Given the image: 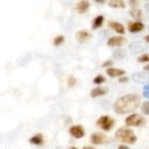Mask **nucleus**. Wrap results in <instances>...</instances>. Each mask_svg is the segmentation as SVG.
<instances>
[{"label": "nucleus", "instance_id": "obj_20", "mask_svg": "<svg viewBox=\"0 0 149 149\" xmlns=\"http://www.w3.org/2000/svg\"><path fill=\"white\" fill-rule=\"evenodd\" d=\"M65 41V37L62 35H58L57 37H55V40H54V45L55 46H58V45H61L62 42Z\"/></svg>", "mask_w": 149, "mask_h": 149}, {"label": "nucleus", "instance_id": "obj_15", "mask_svg": "<svg viewBox=\"0 0 149 149\" xmlns=\"http://www.w3.org/2000/svg\"><path fill=\"white\" fill-rule=\"evenodd\" d=\"M42 142H44V138H42V134L41 133H37L34 137L30 138V143L35 144V146H40V144H42Z\"/></svg>", "mask_w": 149, "mask_h": 149}, {"label": "nucleus", "instance_id": "obj_18", "mask_svg": "<svg viewBox=\"0 0 149 149\" xmlns=\"http://www.w3.org/2000/svg\"><path fill=\"white\" fill-rule=\"evenodd\" d=\"M113 56L116 58H123V57H125V50H122V49L116 50L113 52Z\"/></svg>", "mask_w": 149, "mask_h": 149}, {"label": "nucleus", "instance_id": "obj_16", "mask_svg": "<svg viewBox=\"0 0 149 149\" xmlns=\"http://www.w3.org/2000/svg\"><path fill=\"white\" fill-rule=\"evenodd\" d=\"M103 20H104L103 15H98L95 19V20H93V22H92V29L95 30V29H98V27H101V25L103 24Z\"/></svg>", "mask_w": 149, "mask_h": 149}, {"label": "nucleus", "instance_id": "obj_13", "mask_svg": "<svg viewBox=\"0 0 149 149\" xmlns=\"http://www.w3.org/2000/svg\"><path fill=\"white\" fill-rule=\"evenodd\" d=\"M108 92V90L107 88H103V87H95L93 90L91 91V97H100V96H103L106 95V93Z\"/></svg>", "mask_w": 149, "mask_h": 149}, {"label": "nucleus", "instance_id": "obj_26", "mask_svg": "<svg viewBox=\"0 0 149 149\" xmlns=\"http://www.w3.org/2000/svg\"><path fill=\"white\" fill-rule=\"evenodd\" d=\"M111 65H112V61L109 60V61H106V62H103V65H102V66H103V67H108V66H111Z\"/></svg>", "mask_w": 149, "mask_h": 149}, {"label": "nucleus", "instance_id": "obj_32", "mask_svg": "<svg viewBox=\"0 0 149 149\" xmlns=\"http://www.w3.org/2000/svg\"><path fill=\"white\" fill-rule=\"evenodd\" d=\"M83 149H95L93 147H83Z\"/></svg>", "mask_w": 149, "mask_h": 149}, {"label": "nucleus", "instance_id": "obj_23", "mask_svg": "<svg viewBox=\"0 0 149 149\" xmlns=\"http://www.w3.org/2000/svg\"><path fill=\"white\" fill-rule=\"evenodd\" d=\"M93 82H95L96 85H101V83H103V82H104V77H103V76H101V74H98L97 77H95Z\"/></svg>", "mask_w": 149, "mask_h": 149}, {"label": "nucleus", "instance_id": "obj_22", "mask_svg": "<svg viewBox=\"0 0 149 149\" xmlns=\"http://www.w3.org/2000/svg\"><path fill=\"white\" fill-rule=\"evenodd\" d=\"M138 61H139V62H149V54L141 55V56L138 57Z\"/></svg>", "mask_w": 149, "mask_h": 149}, {"label": "nucleus", "instance_id": "obj_4", "mask_svg": "<svg viewBox=\"0 0 149 149\" xmlns=\"http://www.w3.org/2000/svg\"><path fill=\"white\" fill-rule=\"evenodd\" d=\"M113 124H114V120L111 117H108V116H102V117L97 119V125L103 130H109L113 127Z\"/></svg>", "mask_w": 149, "mask_h": 149}, {"label": "nucleus", "instance_id": "obj_33", "mask_svg": "<svg viewBox=\"0 0 149 149\" xmlns=\"http://www.w3.org/2000/svg\"><path fill=\"white\" fill-rule=\"evenodd\" d=\"M146 41H147V42H149V35L146 36Z\"/></svg>", "mask_w": 149, "mask_h": 149}, {"label": "nucleus", "instance_id": "obj_21", "mask_svg": "<svg viewBox=\"0 0 149 149\" xmlns=\"http://www.w3.org/2000/svg\"><path fill=\"white\" fill-rule=\"evenodd\" d=\"M142 112H143V114H149V101L144 102L142 104Z\"/></svg>", "mask_w": 149, "mask_h": 149}, {"label": "nucleus", "instance_id": "obj_12", "mask_svg": "<svg viewBox=\"0 0 149 149\" xmlns=\"http://www.w3.org/2000/svg\"><path fill=\"white\" fill-rule=\"evenodd\" d=\"M109 27H111V29H113L116 32L120 34V35H123V34H124V26L120 24V22H117V21H109Z\"/></svg>", "mask_w": 149, "mask_h": 149}, {"label": "nucleus", "instance_id": "obj_29", "mask_svg": "<svg viewBox=\"0 0 149 149\" xmlns=\"http://www.w3.org/2000/svg\"><path fill=\"white\" fill-rule=\"evenodd\" d=\"M129 4H132V5L134 6V5H137V4H138V1H133V0H130V1H129Z\"/></svg>", "mask_w": 149, "mask_h": 149}, {"label": "nucleus", "instance_id": "obj_11", "mask_svg": "<svg viewBox=\"0 0 149 149\" xmlns=\"http://www.w3.org/2000/svg\"><path fill=\"white\" fill-rule=\"evenodd\" d=\"M107 74L111 77H120V76H123V74H125V72L120 68L109 67V68H107Z\"/></svg>", "mask_w": 149, "mask_h": 149}, {"label": "nucleus", "instance_id": "obj_30", "mask_svg": "<svg viewBox=\"0 0 149 149\" xmlns=\"http://www.w3.org/2000/svg\"><path fill=\"white\" fill-rule=\"evenodd\" d=\"M144 96L148 97V98H149V91H144Z\"/></svg>", "mask_w": 149, "mask_h": 149}, {"label": "nucleus", "instance_id": "obj_1", "mask_svg": "<svg viewBox=\"0 0 149 149\" xmlns=\"http://www.w3.org/2000/svg\"><path fill=\"white\" fill-rule=\"evenodd\" d=\"M141 104V97L137 95H125L116 101L113 109L118 114H125L136 111Z\"/></svg>", "mask_w": 149, "mask_h": 149}, {"label": "nucleus", "instance_id": "obj_7", "mask_svg": "<svg viewBox=\"0 0 149 149\" xmlns=\"http://www.w3.org/2000/svg\"><path fill=\"white\" fill-rule=\"evenodd\" d=\"M132 78L136 82L138 83H146L149 81V73H146V72H137V73H134Z\"/></svg>", "mask_w": 149, "mask_h": 149}, {"label": "nucleus", "instance_id": "obj_2", "mask_svg": "<svg viewBox=\"0 0 149 149\" xmlns=\"http://www.w3.org/2000/svg\"><path fill=\"white\" fill-rule=\"evenodd\" d=\"M116 138L122 143H125V144H133V143L137 142V137H136V134L133 133V130L129 129V128H124V127L117 129V132H116Z\"/></svg>", "mask_w": 149, "mask_h": 149}, {"label": "nucleus", "instance_id": "obj_19", "mask_svg": "<svg viewBox=\"0 0 149 149\" xmlns=\"http://www.w3.org/2000/svg\"><path fill=\"white\" fill-rule=\"evenodd\" d=\"M130 15H132L134 19H137V20H141L142 19V11L138 10V9H134V10H130Z\"/></svg>", "mask_w": 149, "mask_h": 149}, {"label": "nucleus", "instance_id": "obj_34", "mask_svg": "<svg viewBox=\"0 0 149 149\" xmlns=\"http://www.w3.org/2000/svg\"><path fill=\"white\" fill-rule=\"evenodd\" d=\"M68 149H78V148H76V147H70Z\"/></svg>", "mask_w": 149, "mask_h": 149}, {"label": "nucleus", "instance_id": "obj_27", "mask_svg": "<svg viewBox=\"0 0 149 149\" xmlns=\"http://www.w3.org/2000/svg\"><path fill=\"white\" fill-rule=\"evenodd\" d=\"M127 81H128L127 77H120V78H119V82H120V83H122V82H127Z\"/></svg>", "mask_w": 149, "mask_h": 149}, {"label": "nucleus", "instance_id": "obj_5", "mask_svg": "<svg viewBox=\"0 0 149 149\" xmlns=\"http://www.w3.org/2000/svg\"><path fill=\"white\" fill-rule=\"evenodd\" d=\"M124 44H125V39L123 36H113L107 41V45L111 46V47H118V46H122Z\"/></svg>", "mask_w": 149, "mask_h": 149}, {"label": "nucleus", "instance_id": "obj_14", "mask_svg": "<svg viewBox=\"0 0 149 149\" xmlns=\"http://www.w3.org/2000/svg\"><path fill=\"white\" fill-rule=\"evenodd\" d=\"M129 49H130V52H133V54H141L144 50V46L141 45L139 41H136V42H133L132 45H130Z\"/></svg>", "mask_w": 149, "mask_h": 149}, {"label": "nucleus", "instance_id": "obj_3", "mask_svg": "<svg viewBox=\"0 0 149 149\" xmlns=\"http://www.w3.org/2000/svg\"><path fill=\"white\" fill-rule=\"evenodd\" d=\"M144 123H146V120H144V118L142 117V116L139 114H130L128 116L127 118H125V124L129 125V127H139V125H143Z\"/></svg>", "mask_w": 149, "mask_h": 149}, {"label": "nucleus", "instance_id": "obj_8", "mask_svg": "<svg viewBox=\"0 0 149 149\" xmlns=\"http://www.w3.org/2000/svg\"><path fill=\"white\" fill-rule=\"evenodd\" d=\"M144 29V24L141 21H132L128 24V30L130 32H139Z\"/></svg>", "mask_w": 149, "mask_h": 149}, {"label": "nucleus", "instance_id": "obj_28", "mask_svg": "<svg viewBox=\"0 0 149 149\" xmlns=\"http://www.w3.org/2000/svg\"><path fill=\"white\" fill-rule=\"evenodd\" d=\"M118 149H129V148H128L127 146H119V147H118Z\"/></svg>", "mask_w": 149, "mask_h": 149}, {"label": "nucleus", "instance_id": "obj_9", "mask_svg": "<svg viewBox=\"0 0 149 149\" xmlns=\"http://www.w3.org/2000/svg\"><path fill=\"white\" fill-rule=\"evenodd\" d=\"M106 141H107V138L104 137V134H102V133L96 132V133H93L91 136V142L93 144H102V143H104Z\"/></svg>", "mask_w": 149, "mask_h": 149}, {"label": "nucleus", "instance_id": "obj_24", "mask_svg": "<svg viewBox=\"0 0 149 149\" xmlns=\"http://www.w3.org/2000/svg\"><path fill=\"white\" fill-rule=\"evenodd\" d=\"M108 5L111 8H117V6H120V1H108Z\"/></svg>", "mask_w": 149, "mask_h": 149}, {"label": "nucleus", "instance_id": "obj_25", "mask_svg": "<svg viewBox=\"0 0 149 149\" xmlns=\"http://www.w3.org/2000/svg\"><path fill=\"white\" fill-rule=\"evenodd\" d=\"M74 83H76V80L71 76V77H68V86L70 87H72V86H74Z\"/></svg>", "mask_w": 149, "mask_h": 149}, {"label": "nucleus", "instance_id": "obj_17", "mask_svg": "<svg viewBox=\"0 0 149 149\" xmlns=\"http://www.w3.org/2000/svg\"><path fill=\"white\" fill-rule=\"evenodd\" d=\"M88 6H90V3L88 1H80L77 4V6H76V9H77V11L78 13H85L87 9H88Z\"/></svg>", "mask_w": 149, "mask_h": 149}, {"label": "nucleus", "instance_id": "obj_10", "mask_svg": "<svg viewBox=\"0 0 149 149\" xmlns=\"http://www.w3.org/2000/svg\"><path fill=\"white\" fill-rule=\"evenodd\" d=\"M76 39L78 42H85V41H87L88 39H90V32H88L87 30H78L76 32Z\"/></svg>", "mask_w": 149, "mask_h": 149}, {"label": "nucleus", "instance_id": "obj_6", "mask_svg": "<svg viewBox=\"0 0 149 149\" xmlns=\"http://www.w3.org/2000/svg\"><path fill=\"white\" fill-rule=\"evenodd\" d=\"M70 134L74 138H82L85 136V129H83L82 125H72L70 128Z\"/></svg>", "mask_w": 149, "mask_h": 149}, {"label": "nucleus", "instance_id": "obj_31", "mask_svg": "<svg viewBox=\"0 0 149 149\" xmlns=\"http://www.w3.org/2000/svg\"><path fill=\"white\" fill-rule=\"evenodd\" d=\"M144 71H149V65H147V66H144Z\"/></svg>", "mask_w": 149, "mask_h": 149}]
</instances>
